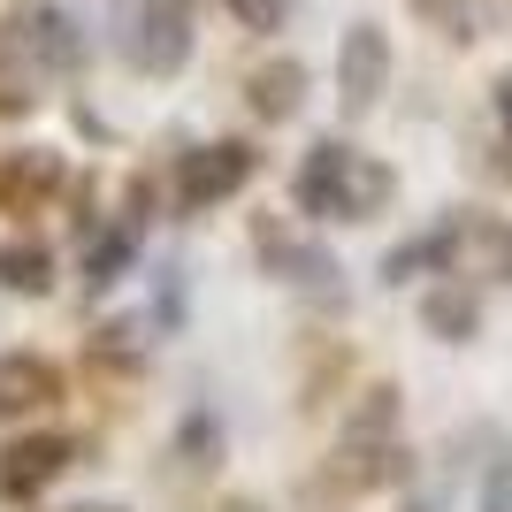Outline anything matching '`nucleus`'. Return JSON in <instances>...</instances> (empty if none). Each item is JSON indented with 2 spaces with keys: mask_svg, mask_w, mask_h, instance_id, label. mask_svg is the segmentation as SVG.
<instances>
[{
  "mask_svg": "<svg viewBox=\"0 0 512 512\" xmlns=\"http://www.w3.org/2000/svg\"><path fill=\"white\" fill-rule=\"evenodd\" d=\"M390 192H398L390 161H375V153H360V146H344V138L306 146L299 176H291L299 214H329V222H375V214L390 207Z\"/></svg>",
  "mask_w": 512,
  "mask_h": 512,
  "instance_id": "nucleus-1",
  "label": "nucleus"
},
{
  "mask_svg": "<svg viewBox=\"0 0 512 512\" xmlns=\"http://www.w3.org/2000/svg\"><path fill=\"white\" fill-rule=\"evenodd\" d=\"M253 253H260V268L276 283H291V291H314V299H344V268H337V253L329 245H314L306 230H291L283 214H260L253 222Z\"/></svg>",
  "mask_w": 512,
  "mask_h": 512,
  "instance_id": "nucleus-2",
  "label": "nucleus"
},
{
  "mask_svg": "<svg viewBox=\"0 0 512 512\" xmlns=\"http://www.w3.org/2000/svg\"><path fill=\"white\" fill-rule=\"evenodd\" d=\"M260 153L245 146V138H214V146H192L184 161H176V214H207L222 207V199H237L245 184H253Z\"/></svg>",
  "mask_w": 512,
  "mask_h": 512,
  "instance_id": "nucleus-3",
  "label": "nucleus"
},
{
  "mask_svg": "<svg viewBox=\"0 0 512 512\" xmlns=\"http://www.w3.org/2000/svg\"><path fill=\"white\" fill-rule=\"evenodd\" d=\"M444 230H451V276L512 283V222H497V214H482V207H459Z\"/></svg>",
  "mask_w": 512,
  "mask_h": 512,
  "instance_id": "nucleus-4",
  "label": "nucleus"
},
{
  "mask_svg": "<svg viewBox=\"0 0 512 512\" xmlns=\"http://www.w3.org/2000/svg\"><path fill=\"white\" fill-rule=\"evenodd\" d=\"M69 459H77V436H16V444H0V497L31 505L46 482L69 474Z\"/></svg>",
  "mask_w": 512,
  "mask_h": 512,
  "instance_id": "nucleus-5",
  "label": "nucleus"
},
{
  "mask_svg": "<svg viewBox=\"0 0 512 512\" xmlns=\"http://www.w3.org/2000/svg\"><path fill=\"white\" fill-rule=\"evenodd\" d=\"M62 406V367L46 352H0V428L8 421H39Z\"/></svg>",
  "mask_w": 512,
  "mask_h": 512,
  "instance_id": "nucleus-6",
  "label": "nucleus"
},
{
  "mask_svg": "<svg viewBox=\"0 0 512 512\" xmlns=\"http://www.w3.org/2000/svg\"><path fill=\"white\" fill-rule=\"evenodd\" d=\"M383 85H390V31L352 23V31H344V46H337V100L352 107V115H367Z\"/></svg>",
  "mask_w": 512,
  "mask_h": 512,
  "instance_id": "nucleus-7",
  "label": "nucleus"
},
{
  "mask_svg": "<svg viewBox=\"0 0 512 512\" xmlns=\"http://www.w3.org/2000/svg\"><path fill=\"white\" fill-rule=\"evenodd\" d=\"M130 62L146 77H176L192 62V8H169V0H146L138 8V39H130Z\"/></svg>",
  "mask_w": 512,
  "mask_h": 512,
  "instance_id": "nucleus-8",
  "label": "nucleus"
},
{
  "mask_svg": "<svg viewBox=\"0 0 512 512\" xmlns=\"http://www.w3.org/2000/svg\"><path fill=\"white\" fill-rule=\"evenodd\" d=\"M329 482L337 490H390V482H406V451L390 436H344L329 459Z\"/></svg>",
  "mask_w": 512,
  "mask_h": 512,
  "instance_id": "nucleus-9",
  "label": "nucleus"
},
{
  "mask_svg": "<svg viewBox=\"0 0 512 512\" xmlns=\"http://www.w3.org/2000/svg\"><path fill=\"white\" fill-rule=\"evenodd\" d=\"M54 192H62V153L23 146V153L0 161V207H8V214H39Z\"/></svg>",
  "mask_w": 512,
  "mask_h": 512,
  "instance_id": "nucleus-10",
  "label": "nucleus"
},
{
  "mask_svg": "<svg viewBox=\"0 0 512 512\" xmlns=\"http://www.w3.org/2000/svg\"><path fill=\"white\" fill-rule=\"evenodd\" d=\"M245 107H253L260 123H291L306 107V62H291V54L260 62L253 77H245Z\"/></svg>",
  "mask_w": 512,
  "mask_h": 512,
  "instance_id": "nucleus-11",
  "label": "nucleus"
},
{
  "mask_svg": "<svg viewBox=\"0 0 512 512\" xmlns=\"http://www.w3.org/2000/svg\"><path fill=\"white\" fill-rule=\"evenodd\" d=\"M16 31H23V54H31L39 69H77L85 62V31H77L69 8H39V16L16 23Z\"/></svg>",
  "mask_w": 512,
  "mask_h": 512,
  "instance_id": "nucleus-12",
  "label": "nucleus"
},
{
  "mask_svg": "<svg viewBox=\"0 0 512 512\" xmlns=\"http://www.w3.org/2000/svg\"><path fill=\"white\" fill-rule=\"evenodd\" d=\"M421 329L444 337V344H467L474 329H482V299H474L467 283H436V291L421 299Z\"/></svg>",
  "mask_w": 512,
  "mask_h": 512,
  "instance_id": "nucleus-13",
  "label": "nucleus"
},
{
  "mask_svg": "<svg viewBox=\"0 0 512 512\" xmlns=\"http://www.w3.org/2000/svg\"><path fill=\"white\" fill-rule=\"evenodd\" d=\"M0 291L8 299H46L54 291V253H46L39 237H8L0 245Z\"/></svg>",
  "mask_w": 512,
  "mask_h": 512,
  "instance_id": "nucleus-14",
  "label": "nucleus"
},
{
  "mask_svg": "<svg viewBox=\"0 0 512 512\" xmlns=\"http://www.w3.org/2000/svg\"><path fill=\"white\" fill-rule=\"evenodd\" d=\"M383 276H390V283H406V276H451V230L436 222V230L406 237V245H390V253H383Z\"/></svg>",
  "mask_w": 512,
  "mask_h": 512,
  "instance_id": "nucleus-15",
  "label": "nucleus"
},
{
  "mask_svg": "<svg viewBox=\"0 0 512 512\" xmlns=\"http://www.w3.org/2000/svg\"><path fill=\"white\" fill-rule=\"evenodd\" d=\"M176 467L184 474L222 467V421H214V413H184V428H176Z\"/></svg>",
  "mask_w": 512,
  "mask_h": 512,
  "instance_id": "nucleus-16",
  "label": "nucleus"
},
{
  "mask_svg": "<svg viewBox=\"0 0 512 512\" xmlns=\"http://www.w3.org/2000/svg\"><path fill=\"white\" fill-rule=\"evenodd\" d=\"M123 268H130V222H115V230H92V237H85V291H107Z\"/></svg>",
  "mask_w": 512,
  "mask_h": 512,
  "instance_id": "nucleus-17",
  "label": "nucleus"
},
{
  "mask_svg": "<svg viewBox=\"0 0 512 512\" xmlns=\"http://www.w3.org/2000/svg\"><path fill=\"white\" fill-rule=\"evenodd\" d=\"M390 428H398V390L390 383L360 390V406L344 413V436H390Z\"/></svg>",
  "mask_w": 512,
  "mask_h": 512,
  "instance_id": "nucleus-18",
  "label": "nucleus"
},
{
  "mask_svg": "<svg viewBox=\"0 0 512 512\" xmlns=\"http://www.w3.org/2000/svg\"><path fill=\"white\" fill-rule=\"evenodd\" d=\"M291 8H299V0H230V16L245 23V31H283Z\"/></svg>",
  "mask_w": 512,
  "mask_h": 512,
  "instance_id": "nucleus-19",
  "label": "nucleus"
},
{
  "mask_svg": "<svg viewBox=\"0 0 512 512\" xmlns=\"http://www.w3.org/2000/svg\"><path fill=\"white\" fill-rule=\"evenodd\" d=\"M482 512H512V451L490 459V474H482Z\"/></svg>",
  "mask_w": 512,
  "mask_h": 512,
  "instance_id": "nucleus-20",
  "label": "nucleus"
},
{
  "mask_svg": "<svg viewBox=\"0 0 512 512\" xmlns=\"http://www.w3.org/2000/svg\"><path fill=\"white\" fill-rule=\"evenodd\" d=\"M0 115H31V92H16V85H0Z\"/></svg>",
  "mask_w": 512,
  "mask_h": 512,
  "instance_id": "nucleus-21",
  "label": "nucleus"
},
{
  "mask_svg": "<svg viewBox=\"0 0 512 512\" xmlns=\"http://www.w3.org/2000/svg\"><path fill=\"white\" fill-rule=\"evenodd\" d=\"M497 123L512 130V77H497Z\"/></svg>",
  "mask_w": 512,
  "mask_h": 512,
  "instance_id": "nucleus-22",
  "label": "nucleus"
},
{
  "mask_svg": "<svg viewBox=\"0 0 512 512\" xmlns=\"http://www.w3.org/2000/svg\"><path fill=\"white\" fill-rule=\"evenodd\" d=\"M214 512H268V505H260V497H222Z\"/></svg>",
  "mask_w": 512,
  "mask_h": 512,
  "instance_id": "nucleus-23",
  "label": "nucleus"
},
{
  "mask_svg": "<svg viewBox=\"0 0 512 512\" xmlns=\"http://www.w3.org/2000/svg\"><path fill=\"white\" fill-rule=\"evenodd\" d=\"M77 512H123V505H77Z\"/></svg>",
  "mask_w": 512,
  "mask_h": 512,
  "instance_id": "nucleus-24",
  "label": "nucleus"
},
{
  "mask_svg": "<svg viewBox=\"0 0 512 512\" xmlns=\"http://www.w3.org/2000/svg\"><path fill=\"white\" fill-rule=\"evenodd\" d=\"M169 8H192V0H169Z\"/></svg>",
  "mask_w": 512,
  "mask_h": 512,
  "instance_id": "nucleus-25",
  "label": "nucleus"
}]
</instances>
